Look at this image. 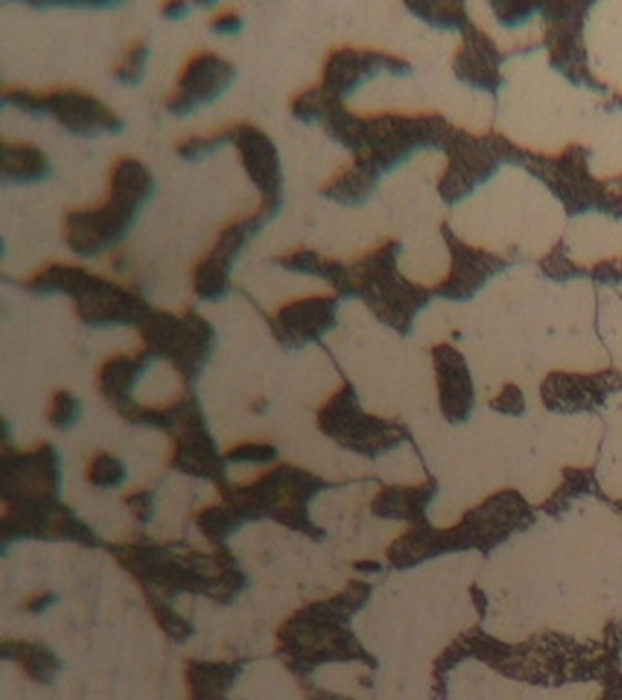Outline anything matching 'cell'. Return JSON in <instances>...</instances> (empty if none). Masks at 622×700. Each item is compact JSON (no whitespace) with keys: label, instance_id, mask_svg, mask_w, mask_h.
<instances>
[{"label":"cell","instance_id":"obj_1","mask_svg":"<svg viewBox=\"0 0 622 700\" xmlns=\"http://www.w3.org/2000/svg\"><path fill=\"white\" fill-rule=\"evenodd\" d=\"M536 509L516 489H500L474 508L464 511L451 528H437L429 523H411L385 551L389 563L397 569L417 568L420 563L442 554L493 553L511 537L522 533L535 523Z\"/></svg>","mask_w":622,"mask_h":700},{"label":"cell","instance_id":"obj_2","mask_svg":"<svg viewBox=\"0 0 622 700\" xmlns=\"http://www.w3.org/2000/svg\"><path fill=\"white\" fill-rule=\"evenodd\" d=\"M158 192V181L138 158L116 159L104 198L92 207L68 210L62 238L73 254L93 259L116 249L132 233L143 210Z\"/></svg>","mask_w":622,"mask_h":700},{"label":"cell","instance_id":"obj_3","mask_svg":"<svg viewBox=\"0 0 622 700\" xmlns=\"http://www.w3.org/2000/svg\"><path fill=\"white\" fill-rule=\"evenodd\" d=\"M33 294L64 296L79 320L92 329L141 327L152 314V304L132 284L119 283L67 261H51L22 281Z\"/></svg>","mask_w":622,"mask_h":700},{"label":"cell","instance_id":"obj_4","mask_svg":"<svg viewBox=\"0 0 622 700\" xmlns=\"http://www.w3.org/2000/svg\"><path fill=\"white\" fill-rule=\"evenodd\" d=\"M371 589L363 582L349 583L329 600L298 609L278 631L280 651L294 666H312L325 660H368L358 640L348 630L351 614L368 602Z\"/></svg>","mask_w":622,"mask_h":700},{"label":"cell","instance_id":"obj_5","mask_svg":"<svg viewBox=\"0 0 622 700\" xmlns=\"http://www.w3.org/2000/svg\"><path fill=\"white\" fill-rule=\"evenodd\" d=\"M385 70L399 73L403 64L371 48H334L323 62L317 84L292 97L291 116L303 124H318L329 110L345 107L349 97Z\"/></svg>","mask_w":622,"mask_h":700},{"label":"cell","instance_id":"obj_6","mask_svg":"<svg viewBox=\"0 0 622 700\" xmlns=\"http://www.w3.org/2000/svg\"><path fill=\"white\" fill-rule=\"evenodd\" d=\"M2 107L17 108L19 112L37 119L50 117L59 127L79 138L119 136L127 128L123 117L84 88L53 87L28 90L24 87H4Z\"/></svg>","mask_w":622,"mask_h":700},{"label":"cell","instance_id":"obj_7","mask_svg":"<svg viewBox=\"0 0 622 700\" xmlns=\"http://www.w3.org/2000/svg\"><path fill=\"white\" fill-rule=\"evenodd\" d=\"M143 346L158 360L169 361L187 387L200 380L218 346L212 323L198 310H156L141 327Z\"/></svg>","mask_w":622,"mask_h":700},{"label":"cell","instance_id":"obj_8","mask_svg":"<svg viewBox=\"0 0 622 700\" xmlns=\"http://www.w3.org/2000/svg\"><path fill=\"white\" fill-rule=\"evenodd\" d=\"M318 427L332 442L363 457L385 454L408 438V431L399 423L363 411L348 380L323 401L318 411Z\"/></svg>","mask_w":622,"mask_h":700},{"label":"cell","instance_id":"obj_9","mask_svg":"<svg viewBox=\"0 0 622 700\" xmlns=\"http://www.w3.org/2000/svg\"><path fill=\"white\" fill-rule=\"evenodd\" d=\"M269 223H272L271 216L258 204L254 210L230 219L215 233L214 243L195 261L192 270V289L203 303H221L229 298L235 264Z\"/></svg>","mask_w":622,"mask_h":700},{"label":"cell","instance_id":"obj_10","mask_svg":"<svg viewBox=\"0 0 622 700\" xmlns=\"http://www.w3.org/2000/svg\"><path fill=\"white\" fill-rule=\"evenodd\" d=\"M235 79L238 68L234 62L215 51H198L179 73L174 90L164 101V108L175 119L195 116L223 99L234 87Z\"/></svg>","mask_w":622,"mask_h":700},{"label":"cell","instance_id":"obj_11","mask_svg":"<svg viewBox=\"0 0 622 700\" xmlns=\"http://www.w3.org/2000/svg\"><path fill=\"white\" fill-rule=\"evenodd\" d=\"M61 463L48 442L2 457L4 503H57Z\"/></svg>","mask_w":622,"mask_h":700},{"label":"cell","instance_id":"obj_12","mask_svg":"<svg viewBox=\"0 0 622 700\" xmlns=\"http://www.w3.org/2000/svg\"><path fill=\"white\" fill-rule=\"evenodd\" d=\"M232 147L240 153L247 178L260 192V207L274 221L285 203V176L280 150L260 127L252 122H232Z\"/></svg>","mask_w":622,"mask_h":700},{"label":"cell","instance_id":"obj_13","mask_svg":"<svg viewBox=\"0 0 622 700\" xmlns=\"http://www.w3.org/2000/svg\"><path fill=\"white\" fill-rule=\"evenodd\" d=\"M340 301L337 294H309L278 307L269 316V327L278 346L301 350L322 341L338 327Z\"/></svg>","mask_w":622,"mask_h":700},{"label":"cell","instance_id":"obj_14","mask_svg":"<svg viewBox=\"0 0 622 700\" xmlns=\"http://www.w3.org/2000/svg\"><path fill=\"white\" fill-rule=\"evenodd\" d=\"M172 466L192 477L215 480L221 474V458L214 438L210 437L200 403L175 429Z\"/></svg>","mask_w":622,"mask_h":700},{"label":"cell","instance_id":"obj_15","mask_svg":"<svg viewBox=\"0 0 622 700\" xmlns=\"http://www.w3.org/2000/svg\"><path fill=\"white\" fill-rule=\"evenodd\" d=\"M156 361L158 358L143 343L133 352L108 356L98 371L99 394L121 414L136 401L133 391Z\"/></svg>","mask_w":622,"mask_h":700},{"label":"cell","instance_id":"obj_16","mask_svg":"<svg viewBox=\"0 0 622 700\" xmlns=\"http://www.w3.org/2000/svg\"><path fill=\"white\" fill-rule=\"evenodd\" d=\"M439 492V482L428 478L420 483H391L383 486L374 494L371 511L377 517L399 522H422L428 518V509Z\"/></svg>","mask_w":622,"mask_h":700},{"label":"cell","instance_id":"obj_17","mask_svg":"<svg viewBox=\"0 0 622 700\" xmlns=\"http://www.w3.org/2000/svg\"><path fill=\"white\" fill-rule=\"evenodd\" d=\"M51 173L53 167L50 158L36 142L2 139L0 144L2 187H36L48 181Z\"/></svg>","mask_w":622,"mask_h":700},{"label":"cell","instance_id":"obj_18","mask_svg":"<svg viewBox=\"0 0 622 700\" xmlns=\"http://www.w3.org/2000/svg\"><path fill=\"white\" fill-rule=\"evenodd\" d=\"M275 264H280L281 269L291 274L312 276L318 280L327 281L340 300L357 298L351 267H345L338 259L327 258L314 249L297 247V249L287 250L275 258Z\"/></svg>","mask_w":622,"mask_h":700},{"label":"cell","instance_id":"obj_19","mask_svg":"<svg viewBox=\"0 0 622 700\" xmlns=\"http://www.w3.org/2000/svg\"><path fill=\"white\" fill-rule=\"evenodd\" d=\"M584 497L601 498L604 502H610V498L604 497L599 486L595 467H564L559 488L536 509L548 517L561 518L573 508L576 500Z\"/></svg>","mask_w":622,"mask_h":700},{"label":"cell","instance_id":"obj_20","mask_svg":"<svg viewBox=\"0 0 622 700\" xmlns=\"http://www.w3.org/2000/svg\"><path fill=\"white\" fill-rule=\"evenodd\" d=\"M241 670L234 662H201L190 660L187 664V684L192 700L223 699L224 691L234 684Z\"/></svg>","mask_w":622,"mask_h":700},{"label":"cell","instance_id":"obj_21","mask_svg":"<svg viewBox=\"0 0 622 700\" xmlns=\"http://www.w3.org/2000/svg\"><path fill=\"white\" fill-rule=\"evenodd\" d=\"M2 654L4 659L16 662L22 673L37 684H51L61 668L50 648L31 640H4Z\"/></svg>","mask_w":622,"mask_h":700},{"label":"cell","instance_id":"obj_22","mask_svg":"<svg viewBox=\"0 0 622 700\" xmlns=\"http://www.w3.org/2000/svg\"><path fill=\"white\" fill-rule=\"evenodd\" d=\"M195 520H198V528L201 529V533L209 538L210 542H221L234 533L235 528L245 518L232 503L223 500L221 503H210L207 508L201 509Z\"/></svg>","mask_w":622,"mask_h":700},{"label":"cell","instance_id":"obj_23","mask_svg":"<svg viewBox=\"0 0 622 700\" xmlns=\"http://www.w3.org/2000/svg\"><path fill=\"white\" fill-rule=\"evenodd\" d=\"M232 124L218 128L209 133H195L175 144V153L187 163H201L204 159L212 158L214 153L232 144Z\"/></svg>","mask_w":622,"mask_h":700},{"label":"cell","instance_id":"obj_24","mask_svg":"<svg viewBox=\"0 0 622 700\" xmlns=\"http://www.w3.org/2000/svg\"><path fill=\"white\" fill-rule=\"evenodd\" d=\"M150 44L144 41H133L113 67V81L124 88H138L143 84L149 71Z\"/></svg>","mask_w":622,"mask_h":700},{"label":"cell","instance_id":"obj_25","mask_svg":"<svg viewBox=\"0 0 622 700\" xmlns=\"http://www.w3.org/2000/svg\"><path fill=\"white\" fill-rule=\"evenodd\" d=\"M87 478L96 488L116 489L127 480V467L112 452H93L87 463Z\"/></svg>","mask_w":622,"mask_h":700},{"label":"cell","instance_id":"obj_26","mask_svg":"<svg viewBox=\"0 0 622 700\" xmlns=\"http://www.w3.org/2000/svg\"><path fill=\"white\" fill-rule=\"evenodd\" d=\"M82 417V403L77 394L67 389H57L48 403L47 420L53 429L68 431L79 423Z\"/></svg>","mask_w":622,"mask_h":700},{"label":"cell","instance_id":"obj_27","mask_svg":"<svg viewBox=\"0 0 622 700\" xmlns=\"http://www.w3.org/2000/svg\"><path fill=\"white\" fill-rule=\"evenodd\" d=\"M224 460L238 463H267L275 458V447L265 440H247L230 446L223 454Z\"/></svg>","mask_w":622,"mask_h":700},{"label":"cell","instance_id":"obj_28","mask_svg":"<svg viewBox=\"0 0 622 700\" xmlns=\"http://www.w3.org/2000/svg\"><path fill=\"white\" fill-rule=\"evenodd\" d=\"M245 19L241 16L240 11L234 8H224V10L218 11L212 21H210V30L218 33V36L235 37L241 36L245 30Z\"/></svg>","mask_w":622,"mask_h":700},{"label":"cell","instance_id":"obj_29","mask_svg":"<svg viewBox=\"0 0 622 700\" xmlns=\"http://www.w3.org/2000/svg\"><path fill=\"white\" fill-rule=\"evenodd\" d=\"M33 10H87L108 11L121 8V2H28Z\"/></svg>","mask_w":622,"mask_h":700},{"label":"cell","instance_id":"obj_30","mask_svg":"<svg viewBox=\"0 0 622 700\" xmlns=\"http://www.w3.org/2000/svg\"><path fill=\"white\" fill-rule=\"evenodd\" d=\"M161 13H163L167 21H183L192 13V6L189 2H164L161 6Z\"/></svg>","mask_w":622,"mask_h":700},{"label":"cell","instance_id":"obj_31","mask_svg":"<svg viewBox=\"0 0 622 700\" xmlns=\"http://www.w3.org/2000/svg\"><path fill=\"white\" fill-rule=\"evenodd\" d=\"M56 594H51L50 591H41V593L31 594L26 600V609L36 611V613H42L48 608L56 604Z\"/></svg>","mask_w":622,"mask_h":700},{"label":"cell","instance_id":"obj_32","mask_svg":"<svg viewBox=\"0 0 622 700\" xmlns=\"http://www.w3.org/2000/svg\"><path fill=\"white\" fill-rule=\"evenodd\" d=\"M470 594L471 602H473L474 608L479 611V619L484 620L485 613H488V606H490V600L485 597L484 589H480L476 583H471Z\"/></svg>","mask_w":622,"mask_h":700},{"label":"cell","instance_id":"obj_33","mask_svg":"<svg viewBox=\"0 0 622 700\" xmlns=\"http://www.w3.org/2000/svg\"><path fill=\"white\" fill-rule=\"evenodd\" d=\"M311 700H352L345 699V697L334 696V693H318V696L312 697Z\"/></svg>","mask_w":622,"mask_h":700},{"label":"cell","instance_id":"obj_34","mask_svg":"<svg viewBox=\"0 0 622 700\" xmlns=\"http://www.w3.org/2000/svg\"><path fill=\"white\" fill-rule=\"evenodd\" d=\"M608 503L612 506L613 511H615L619 517H622V498H619V500H610Z\"/></svg>","mask_w":622,"mask_h":700},{"label":"cell","instance_id":"obj_35","mask_svg":"<svg viewBox=\"0 0 622 700\" xmlns=\"http://www.w3.org/2000/svg\"><path fill=\"white\" fill-rule=\"evenodd\" d=\"M218 700H223V699H218Z\"/></svg>","mask_w":622,"mask_h":700}]
</instances>
